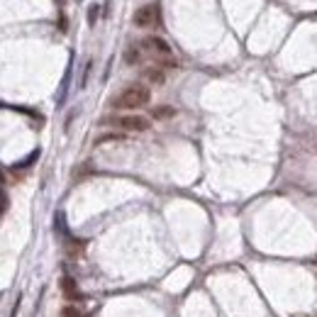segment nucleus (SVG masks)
Wrapping results in <instances>:
<instances>
[{
  "mask_svg": "<svg viewBox=\"0 0 317 317\" xmlns=\"http://www.w3.org/2000/svg\"><path fill=\"white\" fill-rule=\"evenodd\" d=\"M59 317H86V315H83V313H81V310H78L76 305H66V308L61 310V315H59Z\"/></svg>",
  "mask_w": 317,
  "mask_h": 317,
  "instance_id": "nucleus-9",
  "label": "nucleus"
},
{
  "mask_svg": "<svg viewBox=\"0 0 317 317\" xmlns=\"http://www.w3.org/2000/svg\"><path fill=\"white\" fill-rule=\"evenodd\" d=\"M139 59H142V52H139V47H127L125 61L132 66V63H139Z\"/></svg>",
  "mask_w": 317,
  "mask_h": 317,
  "instance_id": "nucleus-8",
  "label": "nucleus"
},
{
  "mask_svg": "<svg viewBox=\"0 0 317 317\" xmlns=\"http://www.w3.org/2000/svg\"><path fill=\"white\" fill-rule=\"evenodd\" d=\"M5 207H7V198H5V193L0 190V215L5 212Z\"/></svg>",
  "mask_w": 317,
  "mask_h": 317,
  "instance_id": "nucleus-12",
  "label": "nucleus"
},
{
  "mask_svg": "<svg viewBox=\"0 0 317 317\" xmlns=\"http://www.w3.org/2000/svg\"><path fill=\"white\" fill-rule=\"evenodd\" d=\"M144 78L151 81V83H164V71H161L159 66H151V68L144 71Z\"/></svg>",
  "mask_w": 317,
  "mask_h": 317,
  "instance_id": "nucleus-6",
  "label": "nucleus"
},
{
  "mask_svg": "<svg viewBox=\"0 0 317 317\" xmlns=\"http://www.w3.org/2000/svg\"><path fill=\"white\" fill-rule=\"evenodd\" d=\"M115 139H122V137H120V134H105V137L98 139V144H103V142H115Z\"/></svg>",
  "mask_w": 317,
  "mask_h": 317,
  "instance_id": "nucleus-11",
  "label": "nucleus"
},
{
  "mask_svg": "<svg viewBox=\"0 0 317 317\" xmlns=\"http://www.w3.org/2000/svg\"><path fill=\"white\" fill-rule=\"evenodd\" d=\"M149 98H151V93H149L146 86L132 83L120 95L113 98V108H117V110H137V108H144L149 103Z\"/></svg>",
  "mask_w": 317,
  "mask_h": 317,
  "instance_id": "nucleus-1",
  "label": "nucleus"
},
{
  "mask_svg": "<svg viewBox=\"0 0 317 317\" xmlns=\"http://www.w3.org/2000/svg\"><path fill=\"white\" fill-rule=\"evenodd\" d=\"M142 47H144L146 52L156 54V57H171V47H169V42L161 39V37H146V39L142 42Z\"/></svg>",
  "mask_w": 317,
  "mask_h": 317,
  "instance_id": "nucleus-4",
  "label": "nucleus"
},
{
  "mask_svg": "<svg viewBox=\"0 0 317 317\" xmlns=\"http://www.w3.org/2000/svg\"><path fill=\"white\" fill-rule=\"evenodd\" d=\"M61 290H63V295L66 298H71V300H78L81 298V293H78V288H76V281L73 278H61Z\"/></svg>",
  "mask_w": 317,
  "mask_h": 317,
  "instance_id": "nucleus-5",
  "label": "nucleus"
},
{
  "mask_svg": "<svg viewBox=\"0 0 317 317\" xmlns=\"http://www.w3.org/2000/svg\"><path fill=\"white\" fill-rule=\"evenodd\" d=\"M98 12H100V5H90V10H88V22H90V25H95Z\"/></svg>",
  "mask_w": 317,
  "mask_h": 317,
  "instance_id": "nucleus-10",
  "label": "nucleus"
},
{
  "mask_svg": "<svg viewBox=\"0 0 317 317\" xmlns=\"http://www.w3.org/2000/svg\"><path fill=\"white\" fill-rule=\"evenodd\" d=\"M105 125L120 127L127 132H146L151 122H149V117H142V115H120V117H108Z\"/></svg>",
  "mask_w": 317,
  "mask_h": 317,
  "instance_id": "nucleus-2",
  "label": "nucleus"
},
{
  "mask_svg": "<svg viewBox=\"0 0 317 317\" xmlns=\"http://www.w3.org/2000/svg\"><path fill=\"white\" fill-rule=\"evenodd\" d=\"M151 115H154L156 120H164V117H173V115H176V110H173V108H169V105H161V108H154V110H151Z\"/></svg>",
  "mask_w": 317,
  "mask_h": 317,
  "instance_id": "nucleus-7",
  "label": "nucleus"
},
{
  "mask_svg": "<svg viewBox=\"0 0 317 317\" xmlns=\"http://www.w3.org/2000/svg\"><path fill=\"white\" fill-rule=\"evenodd\" d=\"M161 20L159 15V5H144L134 12V25L142 27V29H149V27H156Z\"/></svg>",
  "mask_w": 317,
  "mask_h": 317,
  "instance_id": "nucleus-3",
  "label": "nucleus"
}]
</instances>
